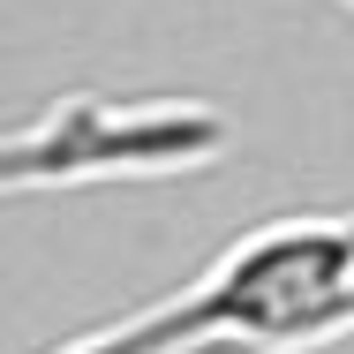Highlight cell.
Instances as JSON below:
<instances>
[{
	"instance_id": "1",
	"label": "cell",
	"mask_w": 354,
	"mask_h": 354,
	"mask_svg": "<svg viewBox=\"0 0 354 354\" xmlns=\"http://www.w3.org/2000/svg\"><path fill=\"white\" fill-rule=\"evenodd\" d=\"M332 339H354V212L264 218L189 286L53 354H317Z\"/></svg>"
},
{
	"instance_id": "2",
	"label": "cell",
	"mask_w": 354,
	"mask_h": 354,
	"mask_svg": "<svg viewBox=\"0 0 354 354\" xmlns=\"http://www.w3.org/2000/svg\"><path fill=\"white\" fill-rule=\"evenodd\" d=\"M339 8H354V0H339Z\"/></svg>"
}]
</instances>
